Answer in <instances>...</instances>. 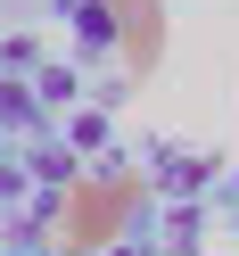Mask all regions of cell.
Wrapping results in <instances>:
<instances>
[{
    "mask_svg": "<svg viewBox=\"0 0 239 256\" xmlns=\"http://www.w3.org/2000/svg\"><path fill=\"white\" fill-rule=\"evenodd\" d=\"M99 17L116 34V50H124V74L149 83L165 66V0H99Z\"/></svg>",
    "mask_w": 239,
    "mask_h": 256,
    "instance_id": "cell-1",
    "label": "cell"
},
{
    "mask_svg": "<svg viewBox=\"0 0 239 256\" xmlns=\"http://www.w3.org/2000/svg\"><path fill=\"white\" fill-rule=\"evenodd\" d=\"M124 206H132V182H124V174H116V182H99V190H74V215H66V232H74V240H107Z\"/></svg>",
    "mask_w": 239,
    "mask_h": 256,
    "instance_id": "cell-2",
    "label": "cell"
}]
</instances>
